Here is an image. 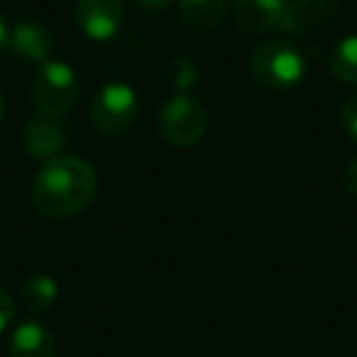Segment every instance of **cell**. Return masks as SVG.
Returning <instances> with one entry per match:
<instances>
[{
	"label": "cell",
	"mask_w": 357,
	"mask_h": 357,
	"mask_svg": "<svg viewBox=\"0 0 357 357\" xmlns=\"http://www.w3.org/2000/svg\"><path fill=\"white\" fill-rule=\"evenodd\" d=\"M98 178L89 162L69 154L50 159L40 167L32 186L35 208L47 218H71L91 206Z\"/></svg>",
	"instance_id": "cell-1"
},
{
	"label": "cell",
	"mask_w": 357,
	"mask_h": 357,
	"mask_svg": "<svg viewBox=\"0 0 357 357\" xmlns=\"http://www.w3.org/2000/svg\"><path fill=\"white\" fill-rule=\"evenodd\" d=\"M250 69L257 84L272 91H289L306 76V56L287 40H269L252 52Z\"/></svg>",
	"instance_id": "cell-2"
},
{
	"label": "cell",
	"mask_w": 357,
	"mask_h": 357,
	"mask_svg": "<svg viewBox=\"0 0 357 357\" xmlns=\"http://www.w3.org/2000/svg\"><path fill=\"white\" fill-rule=\"evenodd\" d=\"M79 98V79L66 61H47L40 66L32 81V103L40 115L61 118L76 105Z\"/></svg>",
	"instance_id": "cell-3"
},
{
	"label": "cell",
	"mask_w": 357,
	"mask_h": 357,
	"mask_svg": "<svg viewBox=\"0 0 357 357\" xmlns=\"http://www.w3.org/2000/svg\"><path fill=\"white\" fill-rule=\"evenodd\" d=\"M157 125L159 135L167 142L176 144V147H191L204 137L208 115H206L204 105L191 98L189 93H176L162 105Z\"/></svg>",
	"instance_id": "cell-4"
},
{
	"label": "cell",
	"mask_w": 357,
	"mask_h": 357,
	"mask_svg": "<svg viewBox=\"0 0 357 357\" xmlns=\"http://www.w3.org/2000/svg\"><path fill=\"white\" fill-rule=\"evenodd\" d=\"M137 93L130 84L110 81L91 100V120L103 135H120L137 118Z\"/></svg>",
	"instance_id": "cell-5"
},
{
	"label": "cell",
	"mask_w": 357,
	"mask_h": 357,
	"mask_svg": "<svg viewBox=\"0 0 357 357\" xmlns=\"http://www.w3.org/2000/svg\"><path fill=\"white\" fill-rule=\"evenodd\" d=\"M123 0H79L76 3V25L93 42H110L123 30Z\"/></svg>",
	"instance_id": "cell-6"
},
{
	"label": "cell",
	"mask_w": 357,
	"mask_h": 357,
	"mask_svg": "<svg viewBox=\"0 0 357 357\" xmlns=\"http://www.w3.org/2000/svg\"><path fill=\"white\" fill-rule=\"evenodd\" d=\"M337 10L335 0H284L277 32L303 37L328 22Z\"/></svg>",
	"instance_id": "cell-7"
},
{
	"label": "cell",
	"mask_w": 357,
	"mask_h": 357,
	"mask_svg": "<svg viewBox=\"0 0 357 357\" xmlns=\"http://www.w3.org/2000/svg\"><path fill=\"white\" fill-rule=\"evenodd\" d=\"M22 144L32 159L50 162L66 147V130L52 115H32L22 128Z\"/></svg>",
	"instance_id": "cell-8"
},
{
	"label": "cell",
	"mask_w": 357,
	"mask_h": 357,
	"mask_svg": "<svg viewBox=\"0 0 357 357\" xmlns=\"http://www.w3.org/2000/svg\"><path fill=\"white\" fill-rule=\"evenodd\" d=\"M10 50L15 56L25 61H35V64H47L52 61L54 54V35L47 25L35 20L17 22L10 32Z\"/></svg>",
	"instance_id": "cell-9"
},
{
	"label": "cell",
	"mask_w": 357,
	"mask_h": 357,
	"mask_svg": "<svg viewBox=\"0 0 357 357\" xmlns=\"http://www.w3.org/2000/svg\"><path fill=\"white\" fill-rule=\"evenodd\" d=\"M284 0H233L235 25L248 35H264L277 30Z\"/></svg>",
	"instance_id": "cell-10"
},
{
	"label": "cell",
	"mask_w": 357,
	"mask_h": 357,
	"mask_svg": "<svg viewBox=\"0 0 357 357\" xmlns=\"http://www.w3.org/2000/svg\"><path fill=\"white\" fill-rule=\"evenodd\" d=\"M54 333L40 321H25L10 337V357H54Z\"/></svg>",
	"instance_id": "cell-11"
},
{
	"label": "cell",
	"mask_w": 357,
	"mask_h": 357,
	"mask_svg": "<svg viewBox=\"0 0 357 357\" xmlns=\"http://www.w3.org/2000/svg\"><path fill=\"white\" fill-rule=\"evenodd\" d=\"M181 20L199 32H213L225 17V0H178Z\"/></svg>",
	"instance_id": "cell-12"
},
{
	"label": "cell",
	"mask_w": 357,
	"mask_h": 357,
	"mask_svg": "<svg viewBox=\"0 0 357 357\" xmlns=\"http://www.w3.org/2000/svg\"><path fill=\"white\" fill-rule=\"evenodd\" d=\"M56 296H59V284L50 277V274H32L22 284V301L30 311L45 313L54 306Z\"/></svg>",
	"instance_id": "cell-13"
},
{
	"label": "cell",
	"mask_w": 357,
	"mask_h": 357,
	"mask_svg": "<svg viewBox=\"0 0 357 357\" xmlns=\"http://www.w3.org/2000/svg\"><path fill=\"white\" fill-rule=\"evenodd\" d=\"M331 71L342 84L357 86V35H347L333 47Z\"/></svg>",
	"instance_id": "cell-14"
},
{
	"label": "cell",
	"mask_w": 357,
	"mask_h": 357,
	"mask_svg": "<svg viewBox=\"0 0 357 357\" xmlns=\"http://www.w3.org/2000/svg\"><path fill=\"white\" fill-rule=\"evenodd\" d=\"M196 79H199V71H196V64L189 56H176V59L167 66V81L178 93H186V91L196 84Z\"/></svg>",
	"instance_id": "cell-15"
},
{
	"label": "cell",
	"mask_w": 357,
	"mask_h": 357,
	"mask_svg": "<svg viewBox=\"0 0 357 357\" xmlns=\"http://www.w3.org/2000/svg\"><path fill=\"white\" fill-rule=\"evenodd\" d=\"M342 125H345V132L350 135V139L357 144V93L350 96L342 105Z\"/></svg>",
	"instance_id": "cell-16"
},
{
	"label": "cell",
	"mask_w": 357,
	"mask_h": 357,
	"mask_svg": "<svg viewBox=\"0 0 357 357\" xmlns=\"http://www.w3.org/2000/svg\"><path fill=\"white\" fill-rule=\"evenodd\" d=\"M13 321H15V301L10 294L0 289V333H6Z\"/></svg>",
	"instance_id": "cell-17"
},
{
	"label": "cell",
	"mask_w": 357,
	"mask_h": 357,
	"mask_svg": "<svg viewBox=\"0 0 357 357\" xmlns=\"http://www.w3.org/2000/svg\"><path fill=\"white\" fill-rule=\"evenodd\" d=\"M342 189H345L352 199H357V159L347 162L345 172H342Z\"/></svg>",
	"instance_id": "cell-18"
},
{
	"label": "cell",
	"mask_w": 357,
	"mask_h": 357,
	"mask_svg": "<svg viewBox=\"0 0 357 357\" xmlns=\"http://www.w3.org/2000/svg\"><path fill=\"white\" fill-rule=\"evenodd\" d=\"M139 8H144V10H149V13H157V10H164V8L172 3V0H135Z\"/></svg>",
	"instance_id": "cell-19"
},
{
	"label": "cell",
	"mask_w": 357,
	"mask_h": 357,
	"mask_svg": "<svg viewBox=\"0 0 357 357\" xmlns=\"http://www.w3.org/2000/svg\"><path fill=\"white\" fill-rule=\"evenodd\" d=\"M10 47V30H8V22L0 17V52Z\"/></svg>",
	"instance_id": "cell-20"
},
{
	"label": "cell",
	"mask_w": 357,
	"mask_h": 357,
	"mask_svg": "<svg viewBox=\"0 0 357 357\" xmlns=\"http://www.w3.org/2000/svg\"><path fill=\"white\" fill-rule=\"evenodd\" d=\"M3 115H6V98L0 93V120H3Z\"/></svg>",
	"instance_id": "cell-21"
}]
</instances>
